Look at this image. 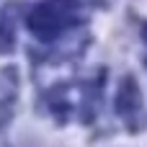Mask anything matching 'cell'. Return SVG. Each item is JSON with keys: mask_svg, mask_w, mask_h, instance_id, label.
I'll return each instance as SVG.
<instances>
[{"mask_svg": "<svg viewBox=\"0 0 147 147\" xmlns=\"http://www.w3.org/2000/svg\"><path fill=\"white\" fill-rule=\"evenodd\" d=\"M16 3H8L0 13V54H10L16 47Z\"/></svg>", "mask_w": 147, "mask_h": 147, "instance_id": "7a4b0ae2", "label": "cell"}, {"mask_svg": "<svg viewBox=\"0 0 147 147\" xmlns=\"http://www.w3.org/2000/svg\"><path fill=\"white\" fill-rule=\"evenodd\" d=\"M116 109H119L121 114L140 109V88H137V80H134L132 75H127V78H124V83H121V90H119V103H116Z\"/></svg>", "mask_w": 147, "mask_h": 147, "instance_id": "3957f363", "label": "cell"}, {"mask_svg": "<svg viewBox=\"0 0 147 147\" xmlns=\"http://www.w3.org/2000/svg\"><path fill=\"white\" fill-rule=\"evenodd\" d=\"M59 16L52 10V8H36L31 16H28V28L39 36V39H54L59 34Z\"/></svg>", "mask_w": 147, "mask_h": 147, "instance_id": "6da1fadb", "label": "cell"}]
</instances>
